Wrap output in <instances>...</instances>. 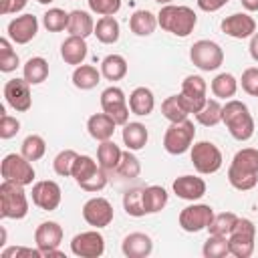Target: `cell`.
I'll return each instance as SVG.
<instances>
[{"label":"cell","instance_id":"obj_1","mask_svg":"<svg viewBox=\"0 0 258 258\" xmlns=\"http://www.w3.org/2000/svg\"><path fill=\"white\" fill-rule=\"evenodd\" d=\"M157 24L179 38H185L194 32L196 24H198V14L194 12V8L189 6H175V4H165L161 6V10L157 12Z\"/></svg>","mask_w":258,"mask_h":258},{"label":"cell","instance_id":"obj_2","mask_svg":"<svg viewBox=\"0 0 258 258\" xmlns=\"http://www.w3.org/2000/svg\"><path fill=\"white\" fill-rule=\"evenodd\" d=\"M222 123L236 141H248L254 135V119L250 109L238 99H228L226 105H222Z\"/></svg>","mask_w":258,"mask_h":258},{"label":"cell","instance_id":"obj_3","mask_svg":"<svg viewBox=\"0 0 258 258\" xmlns=\"http://www.w3.org/2000/svg\"><path fill=\"white\" fill-rule=\"evenodd\" d=\"M28 214V198L24 185L2 179L0 183V216L4 220H22Z\"/></svg>","mask_w":258,"mask_h":258},{"label":"cell","instance_id":"obj_4","mask_svg":"<svg viewBox=\"0 0 258 258\" xmlns=\"http://www.w3.org/2000/svg\"><path fill=\"white\" fill-rule=\"evenodd\" d=\"M194 137H196L194 121L183 119V121L171 123V125L165 129V135H163V149H165L169 155H181V153H185L187 149H191Z\"/></svg>","mask_w":258,"mask_h":258},{"label":"cell","instance_id":"obj_5","mask_svg":"<svg viewBox=\"0 0 258 258\" xmlns=\"http://www.w3.org/2000/svg\"><path fill=\"white\" fill-rule=\"evenodd\" d=\"M189 58H191L194 67H198L204 73H210V71H218L222 67L224 50L218 42L202 38V40H196L189 46Z\"/></svg>","mask_w":258,"mask_h":258},{"label":"cell","instance_id":"obj_6","mask_svg":"<svg viewBox=\"0 0 258 258\" xmlns=\"http://www.w3.org/2000/svg\"><path fill=\"white\" fill-rule=\"evenodd\" d=\"M254 240H256V226L248 218H238L234 230L228 236L230 254L234 258H250L254 254Z\"/></svg>","mask_w":258,"mask_h":258},{"label":"cell","instance_id":"obj_7","mask_svg":"<svg viewBox=\"0 0 258 258\" xmlns=\"http://www.w3.org/2000/svg\"><path fill=\"white\" fill-rule=\"evenodd\" d=\"M189 157H191V163H194L196 171L202 173V175L216 173L222 167V163H224L222 151L212 141H198V143H194L191 151H189Z\"/></svg>","mask_w":258,"mask_h":258},{"label":"cell","instance_id":"obj_8","mask_svg":"<svg viewBox=\"0 0 258 258\" xmlns=\"http://www.w3.org/2000/svg\"><path fill=\"white\" fill-rule=\"evenodd\" d=\"M0 173H2V179L14 181V183H20V185H30L34 181V175H36L32 163L22 153L4 155V159L0 163Z\"/></svg>","mask_w":258,"mask_h":258},{"label":"cell","instance_id":"obj_9","mask_svg":"<svg viewBox=\"0 0 258 258\" xmlns=\"http://www.w3.org/2000/svg\"><path fill=\"white\" fill-rule=\"evenodd\" d=\"M101 109H103L117 125L129 123L131 109H129V101H127L123 89H119V87H115V85L107 87V89L101 93Z\"/></svg>","mask_w":258,"mask_h":258},{"label":"cell","instance_id":"obj_10","mask_svg":"<svg viewBox=\"0 0 258 258\" xmlns=\"http://www.w3.org/2000/svg\"><path fill=\"white\" fill-rule=\"evenodd\" d=\"M212 218H214L212 206H208V204H191V206H185V208L179 212L177 222H179V228H181L183 232L196 234V232L208 230Z\"/></svg>","mask_w":258,"mask_h":258},{"label":"cell","instance_id":"obj_11","mask_svg":"<svg viewBox=\"0 0 258 258\" xmlns=\"http://www.w3.org/2000/svg\"><path fill=\"white\" fill-rule=\"evenodd\" d=\"M113 216H115V212H113V206L107 198L95 196V198L87 200L83 206V220L97 230L107 228L113 222Z\"/></svg>","mask_w":258,"mask_h":258},{"label":"cell","instance_id":"obj_12","mask_svg":"<svg viewBox=\"0 0 258 258\" xmlns=\"http://www.w3.org/2000/svg\"><path fill=\"white\" fill-rule=\"evenodd\" d=\"M71 252L79 258H99L105 252V238L97 228L81 232L71 240Z\"/></svg>","mask_w":258,"mask_h":258},{"label":"cell","instance_id":"obj_13","mask_svg":"<svg viewBox=\"0 0 258 258\" xmlns=\"http://www.w3.org/2000/svg\"><path fill=\"white\" fill-rule=\"evenodd\" d=\"M4 99L16 113H26L32 107V93L30 83L22 79H10L4 85Z\"/></svg>","mask_w":258,"mask_h":258},{"label":"cell","instance_id":"obj_14","mask_svg":"<svg viewBox=\"0 0 258 258\" xmlns=\"http://www.w3.org/2000/svg\"><path fill=\"white\" fill-rule=\"evenodd\" d=\"M32 204L44 212H52L60 206V200H62V191H60V185L52 179H42V181H36L32 185Z\"/></svg>","mask_w":258,"mask_h":258},{"label":"cell","instance_id":"obj_15","mask_svg":"<svg viewBox=\"0 0 258 258\" xmlns=\"http://www.w3.org/2000/svg\"><path fill=\"white\" fill-rule=\"evenodd\" d=\"M206 91H208V83H206L200 75H189V77H185V79L181 81V93H179V95H181V99L185 101L189 113L196 115V113L206 105V101H208Z\"/></svg>","mask_w":258,"mask_h":258},{"label":"cell","instance_id":"obj_16","mask_svg":"<svg viewBox=\"0 0 258 258\" xmlns=\"http://www.w3.org/2000/svg\"><path fill=\"white\" fill-rule=\"evenodd\" d=\"M220 28L224 34L242 40V38H250L256 32V20L248 12H234L220 22Z\"/></svg>","mask_w":258,"mask_h":258},{"label":"cell","instance_id":"obj_17","mask_svg":"<svg viewBox=\"0 0 258 258\" xmlns=\"http://www.w3.org/2000/svg\"><path fill=\"white\" fill-rule=\"evenodd\" d=\"M8 38L16 44H28L38 32V18L34 14H20L8 22Z\"/></svg>","mask_w":258,"mask_h":258},{"label":"cell","instance_id":"obj_18","mask_svg":"<svg viewBox=\"0 0 258 258\" xmlns=\"http://www.w3.org/2000/svg\"><path fill=\"white\" fill-rule=\"evenodd\" d=\"M62 242V228L58 222H42L34 230V244L42 252V256L50 250H56Z\"/></svg>","mask_w":258,"mask_h":258},{"label":"cell","instance_id":"obj_19","mask_svg":"<svg viewBox=\"0 0 258 258\" xmlns=\"http://www.w3.org/2000/svg\"><path fill=\"white\" fill-rule=\"evenodd\" d=\"M121 252L127 258H147L153 252V240L145 232H131L123 238Z\"/></svg>","mask_w":258,"mask_h":258},{"label":"cell","instance_id":"obj_20","mask_svg":"<svg viewBox=\"0 0 258 258\" xmlns=\"http://www.w3.org/2000/svg\"><path fill=\"white\" fill-rule=\"evenodd\" d=\"M173 194L181 200H187V202H196L200 198L206 196V181L198 175H179L175 181H173Z\"/></svg>","mask_w":258,"mask_h":258},{"label":"cell","instance_id":"obj_21","mask_svg":"<svg viewBox=\"0 0 258 258\" xmlns=\"http://www.w3.org/2000/svg\"><path fill=\"white\" fill-rule=\"evenodd\" d=\"M87 52H89V46H87V38H81V36H71L62 40L60 44V56L67 64H73V67H79L83 64V60L87 58Z\"/></svg>","mask_w":258,"mask_h":258},{"label":"cell","instance_id":"obj_22","mask_svg":"<svg viewBox=\"0 0 258 258\" xmlns=\"http://www.w3.org/2000/svg\"><path fill=\"white\" fill-rule=\"evenodd\" d=\"M115 127H117V123L103 111V113H93L89 119H87V131H89V135L95 139V141H107V139H111L113 137V133H115Z\"/></svg>","mask_w":258,"mask_h":258},{"label":"cell","instance_id":"obj_23","mask_svg":"<svg viewBox=\"0 0 258 258\" xmlns=\"http://www.w3.org/2000/svg\"><path fill=\"white\" fill-rule=\"evenodd\" d=\"M129 109L133 115L137 117H147L153 113L155 109V97L151 93V89L147 87H137L131 91L129 95Z\"/></svg>","mask_w":258,"mask_h":258},{"label":"cell","instance_id":"obj_24","mask_svg":"<svg viewBox=\"0 0 258 258\" xmlns=\"http://www.w3.org/2000/svg\"><path fill=\"white\" fill-rule=\"evenodd\" d=\"M67 32L71 36H81V38H87V36L95 34V22H93L91 14L87 10H73V12H69Z\"/></svg>","mask_w":258,"mask_h":258},{"label":"cell","instance_id":"obj_25","mask_svg":"<svg viewBox=\"0 0 258 258\" xmlns=\"http://www.w3.org/2000/svg\"><path fill=\"white\" fill-rule=\"evenodd\" d=\"M147 139H149V133H147V127L143 123L129 121L123 125V143L127 145V149L139 151L147 145Z\"/></svg>","mask_w":258,"mask_h":258},{"label":"cell","instance_id":"obj_26","mask_svg":"<svg viewBox=\"0 0 258 258\" xmlns=\"http://www.w3.org/2000/svg\"><path fill=\"white\" fill-rule=\"evenodd\" d=\"M121 155H123L121 147L111 139L101 141L97 147V161H99L101 169H105V171H115L121 161Z\"/></svg>","mask_w":258,"mask_h":258},{"label":"cell","instance_id":"obj_27","mask_svg":"<svg viewBox=\"0 0 258 258\" xmlns=\"http://www.w3.org/2000/svg\"><path fill=\"white\" fill-rule=\"evenodd\" d=\"M157 26H159L157 14H153L149 10H135L129 18V28L137 36H149V34H153V30Z\"/></svg>","mask_w":258,"mask_h":258},{"label":"cell","instance_id":"obj_28","mask_svg":"<svg viewBox=\"0 0 258 258\" xmlns=\"http://www.w3.org/2000/svg\"><path fill=\"white\" fill-rule=\"evenodd\" d=\"M169 202V194L161 185H147L143 187V208L145 214H157L161 212Z\"/></svg>","mask_w":258,"mask_h":258},{"label":"cell","instance_id":"obj_29","mask_svg":"<svg viewBox=\"0 0 258 258\" xmlns=\"http://www.w3.org/2000/svg\"><path fill=\"white\" fill-rule=\"evenodd\" d=\"M95 36L103 44H115L121 36V26L115 16H101L95 24Z\"/></svg>","mask_w":258,"mask_h":258},{"label":"cell","instance_id":"obj_30","mask_svg":"<svg viewBox=\"0 0 258 258\" xmlns=\"http://www.w3.org/2000/svg\"><path fill=\"white\" fill-rule=\"evenodd\" d=\"M101 77L103 75H101V71H97V67H93V64H79L73 71V85L77 89H81V91H91V89H95L99 85Z\"/></svg>","mask_w":258,"mask_h":258},{"label":"cell","instance_id":"obj_31","mask_svg":"<svg viewBox=\"0 0 258 258\" xmlns=\"http://www.w3.org/2000/svg\"><path fill=\"white\" fill-rule=\"evenodd\" d=\"M129 67H127V60L121 56V54H107L103 60H101V75L107 79V81H121L125 79Z\"/></svg>","mask_w":258,"mask_h":258},{"label":"cell","instance_id":"obj_32","mask_svg":"<svg viewBox=\"0 0 258 258\" xmlns=\"http://www.w3.org/2000/svg\"><path fill=\"white\" fill-rule=\"evenodd\" d=\"M22 77L30 85H40L48 77V62L42 56H30L22 67Z\"/></svg>","mask_w":258,"mask_h":258},{"label":"cell","instance_id":"obj_33","mask_svg":"<svg viewBox=\"0 0 258 258\" xmlns=\"http://www.w3.org/2000/svg\"><path fill=\"white\" fill-rule=\"evenodd\" d=\"M210 87H212V93H214L216 99L228 101V99H232V97L236 95V91H238V79H236L232 73H220V75L214 77V81H212Z\"/></svg>","mask_w":258,"mask_h":258},{"label":"cell","instance_id":"obj_34","mask_svg":"<svg viewBox=\"0 0 258 258\" xmlns=\"http://www.w3.org/2000/svg\"><path fill=\"white\" fill-rule=\"evenodd\" d=\"M161 113H163V117H165L169 123H177V121L187 119L189 109H187L185 101L181 99V95H171V97H167V99L161 103Z\"/></svg>","mask_w":258,"mask_h":258},{"label":"cell","instance_id":"obj_35","mask_svg":"<svg viewBox=\"0 0 258 258\" xmlns=\"http://www.w3.org/2000/svg\"><path fill=\"white\" fill-rule=\"evenodd\" d=\"M99 169H101L99 161H95L91 155H79V157L75 159V165H73V173H71V177L77 181V185H81L83 181H87L89 177H93Z\"/></svg>","mask_w":258,"mask_h":258},{"label":"cell","instance_id":"obj_36","mask_svg":"<svg viewBox=\"0 0 258 258\" xmlns=\"http://www.w3.org/2000/svg\"><path fill=\"white\" fill-rule=\"evenodd\" d=\"M230 165L236 167V169H240V171L258 173V149H254V147H244V149L236 151Z\"/></svg>","mask_w":258,"mask_h":258},{"label":"cell","instance_id":"obj_37","mask_svg":"<svg viewBox=\"0 0 258 258\" xmlns=\"http://www.w3.org/2000/svg\"><path fill=\"white\" fill-rule=\"evenodd\" d=\"M196 121L204 127H214L222 123V105L218 99H208L206 105L196 113Z\"/></svg>","mask_w":258,"mask_h":258},{"label":"cell","instance_id":"obj_38","mask_svg":"<svg viewBox=\"0 0 258 258\" xmlns=\"http://www.w3.org/2000/svg\"><path fill=\"white\" fill-rule=\"evenodd\" d=\"M20 153H22L28 161H38V159H42L44 153H46V141H44L40 135L30 133V135L24 137V141H22V145H20Z\"/></svg>","mask_w":258,"mask_h":258},{"label":"cell","instance_id":"obj_39","mask_svg":"<svg viewBox=\"0 0 258 258\" xmlns=\"http://www.w3.org/2000/svg\"><path fill=\"white\" fill-rule=\"evenodd\" d=\"M238 222V216L234 212H220V214H214L210 226H208V232L210 234H216V236H230V232L234 230Z\"/></svg>","mask_w":258,"mask_h":258},{"label":"cell","instance_id":"obj_40","mask_svg":"<svg viewBox=\"0 0 258 258\" xmlns=\"http://www.w3.org/2000/svg\"><path fill=\"white\" fill-rule=\"evenodd\" d=\"M202 254H204V258H226V256L230 254V242H228V236H216V234H210V238L204 242Z\"/></svg>","mask_w":258,"mask_h":258},{"label":"cell","instance_id":"obj_41","mask_svg":"<svg viewBox=\"0 0 258 258\" xmlns=\"http://www.w3.org/2000/svg\"><path fill=\"white\" fill-rule=\"evenodd\" d=\"M228 181L234 189L238 191H248L254 189L258 183V173H248V171H240L236 167H228Z\"/></svg>","mask_w":258,"mask_h":258},{"label":"cell","instance_id":"obj_42","mask_svg":"<svg viewBox=\"0 0 258 258\" xmlns=\"http://www.w3.org/2000/svg\"><path fill=\"white\" fill-rule=\"evenodd\" d=\"M123 210L133 216V218H141L145 216V208H143V187H131L123 194Z\"/></svg>","mask_w":258,"mask_h":258},{"label":"cell","instance_id":"obj_43","mask_svg":"<svg viewBox=\"0 0 258 258\" xmlns=\"http://www.w3.org/2000/svg\"><path fill=\"white\" fill-rule=\"evenodd\" d=\"M42 24L48 32H60L69 26V12H64L62 8H48L42 14Z\"/></svg>","mask_w":258,"mask_h":258},{"label":"cell","instance_id":"obj_44","mask_svg":"<svg viewBox=\"0 0 258 258\" xmlns=\"http://www.w3.org/2000/svg\"><path fill=\"white\" fill-rule=\"evenodd\" d=\"M79 157V153L75 149H62L56 153L54 161H52V169L56 175L60 177H71L73 173V165H75V159Z\"/></svg>","mask_w":258,"mask_h":258},{"label":"cell","instance_id":"obj_45","mask_svg":"<svg viewBox=\"0 0 258 258\" xmlns=\"http://www.w3.org/2000/svg\"><path fill=\"white\" fill-rule=\"evenodd\" d=\"M18 64H20V58L10 44V38H0V71L12 73L16 71Z\"/></svg>","mask_w":258,"mask_h":258},{"label":"cell","instance_id":"obj_46","mask_svg":"<svg viewBox=\"0 0 258 258\" xmlns=\"http://www.w3.org/2000/svg\"><path fill=\"white\" fill-rule=\"evenodd\" d=\"M115 171H117L121 177L133 179V177H137V175L141 173V163H139V159L135 157V153H133L131 149H127V151H123L121 161H119V165H117Z\"/></svg>","mask_w":258,"mask_h":258},{"label":"cell","instance_id":"obj_47","mask_svg":"<svg viewBox=\"0 0 258 258\" xmlns=\"http://www.w3.org/2000/svg\"><path fill=\"white\" fill-rule=\"evenodd\" d=\"M89 10L99 16H115L121 10V0H87Z\"/></svg>","mask_w":258,"mask_h":258},{"label":"cell","instance_id":"obj_48","mask_svg":"<svg viewBox=\"0 0 258 258\" xmlns=\"http://www.w3.org/2000/svg\"><path fill=\"white\" fill-rule=\"evenodd\" d=\"M0 137L2 139H12L18 131H20V121L16 117H10L4 113V109H0Z\"/></svg>","mask_w":258,"mask_h":258},{"label":"cell","instance_id":"obj_49","mask_svg":"<svg viewBox=\"0 0 258 258\" xmlns=\"http://www.w3.org/2000/svg\"><path fill=\"white\" fill-rule=\"evenodd\" d=\"M240 85H242V89H244L248 95L256 97V93H258V67H250V69H246V71L242 73Z\"/></svg>","mask_w":258,"mask_h":258},{"label":"cell","instance_id":"obj_50","mask_svg":"<svg viewBox=\"0 0 258 258\" xmlns=\"http://www.w3.org/2000/svg\"><path fill=\"white\" fill-rule=\"evenodd\" d=\"M105 185H107V171H105V169H99L93 177H89L87 181H83L79 187H81V189H85V191L97 194V191H101Z\"/></svg>","mask_w":258,"mask_h":258},{"label":"cell","instance_id":"obj_51","mask_svg":"<svg viewBox=\"0 0 258 258\" xmlns=\"http://www.w3.org/2000/svg\"><path fill=\"white\" fill-rule=\"evenodd\" d=\"M12 256H30V258H40L42 252L36 248H24V246H12V248H4L2 250V258H12Z\"/></svg>","mask_w":258,"mask_h":258},{"label":"cell","instance_id":"obj_52","mask_svg":"<svg viewBox=\"0 0 258 258\" xmlns=\"http://www.w3.org/2000/svg\"><path fill=\"white\" fill-rule=\"evenodd\" d=\"M198 2V8L204 10V12H216L220 8H224L230 0H196Z\"/></svg>","mask_w":258,"mask_h":258},{"label":"cell","instance_id":"obj_53","mask_svg":"<svg viewBox=\"0 0 258 258\" xmlns=\"http://www.w3.org/2000/svg\"><path fill=\"white\" fill-rule=\"evenodd\" d=\"M248 52H250L252 60H256V62H258V32H254V34L250 36V46H248Z\"/></svg>","mask_w":258,"mask_h":258},{"label":"cell","instance_id":"obj_54","mask_svg":"<svg viewBox=\"0 0 258 258\" xmlns=\"http://www.w3.org/2000/svg\"><path fill=\"white\" fill-rule=\"evenodd\" d=\"M14 0H0V14H12Z\"/></svg>","mask_w":258,"mask_h":258},{"label":"cell","instance_id":"obj_55","mask_svg":"<svg viewBox=\"0 0 258 258\" xmlns=\"http://www.w3.org/2000/svg\"><path fill=\"white\" fill-rule=\"evenodd\" d=\"M242 6L248 10V12H256L258 10V0H240Z\"/></svg>","mask_w":258,"mask_h":258},{"label":"cell","instance_id":"obj_56","mask_svg":"<svg viewBox=\"0 0 258 258\" xmlns=\"http://www.w3.org/2000/svg\"><path fill=\"white\" fill-rule=\"evenodd\" d=\"M26 2H28V0H14V8H12V14L20 12V10L26 6Z\"/></svg>","mask_w":258,"mask_h":258},{"label":"cell","instance_id":"obj_57","mask_svg":"<svg viewBox=\"0 0 258 258\" xmlns=\"http://www.w3.org/2000/svg\"><path fill=\"white\" fill-rule=\"evenodd\" d=\"M157 4H161V6H165V4H171V0H155Z\"/></svg>","mask_w":258,"mask_h":258},{"label":"cell","instance_id":"obj_58","mask_svg":"<svg viewBox=\"0 0 258 258\" xmlns=\"http://www.w3.org/2000/svg\"><path fill=\"white\" fill-rule=\"evenodd\" d=\"M38 4H50V2H54V0H36Z\"/></svg>","mask_w":258,"mask_h":258},{"label":"cell","instance_id":"obj_59","mask_svg":"<svg viewBox=\"0 0 258 258\" xmlns=\"http://www.w3.org/2000/svg\"><path fill=\"white\" fill-rule=\"evenodd\" d=\"M256 97H258V93H256Z\"/></svg>","mask_w":258,"mask_h":258}]
</instances>
